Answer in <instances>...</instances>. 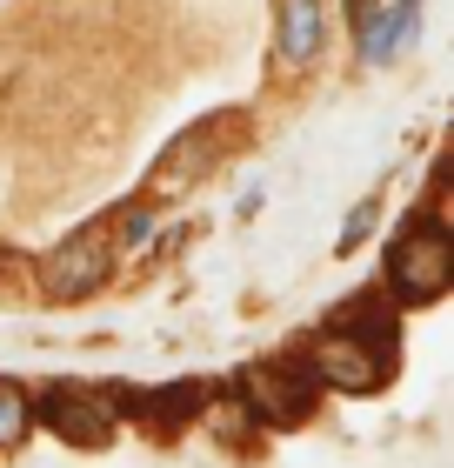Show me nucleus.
<instances>
[{"label":"nucleus","mask_w":454,"mask_h":468,"mask_svg":"<svg viewBox=\"0 0 454 468\" xmlns=\"http://www.w3.org/2000/svg\"><path fill=\"white\" fill-rule=\"evenodd\" d=\"M334 328H348V335H361V342H375V348L395 355V342H401V308L387 302V294H361V302H348V308L334 314Z\"/></svg>","instance_id":"1a4fd4ad"},{"label":"nucleus","mask_w":454,"mask_h":468,"mask_svg":"<svg viewBox=\"0 0 454 468\" xmlns=\"http://www.w3.org/2000/svg\"><path fill=\"white\" fill-rule=\"evenodd\" d=\"M321 34H328L321 0H280L274 7V54H280V68H308V60L321 54Z\"/></svg>","instance_id":"6e6552de"},{"label":"nucleus","mask_w":454,"mask_h":468,"mask_svg":"<svg viewBox=\"0 0 454 468\" xmlns=\"http://www.w3.org/2000/svg\"><path fill=\"white\" fill-rule=\"evenodd\" d=\"M381 14V0H348V20H354V27H361V20H375Z\"/></svg>","instance_id":"f8f14e48"},{"label":"nucleus","mask_w":454,"mask_h":468,"mask_svg":"<svg viewBox=\"0 0 454 468\" xmlns=\"http://www.w3.org/2000/svg\"><path fill=\"white\" fill-rule=\"evenodd\" d=\"M114 254H121L114 221H88L80 234H68V241L40 261V294H48V302H80V294H94L107 274H114Z\"/></svg>","instance_id":"f03ea898"},{"label":"nucleus","mask_w":454,"mask_h":468,"mask_svg":"<svg viewBox=\"0 0 454 468\" xmlns=\"http://www.w3.org/2000/svg\"><path fill=\"white\" fill-rule=\"evenodd\" d=\"M234 141H248V121H241V114H207V121H194L187 134L167 147V167H161V175H167V181H194V175H207V167L221 161Z\"/></svg>","instance_id":"423d86ee"},{"label":"nucleus","mask_w":454,"mask_h":468,"mask_svg":"<svg viewBox=\"0 0 454 468\" xmlns=\"http://www.w3.org/2000/svg\"><path fill=\"white\" fill-rule=\"evenodd\" d=\"M234 395H241V415L261 421V429H294V421L314 415V395L321 381L308 375V361H288V368H248L241 381H234Z\"/></svg>","instance_id":"7ed1b4c3"},{"label":"nucleus","mask_w":454,"mask_h":468,"mask_svg":"<svg viewBox=\"0 0 454 468\" xmlns=\"http://www.w3.org/2000/svg\"><path fill=\"white\" fill-rule=\"evenodd\" d=\"M454 282V241H448V228L435 215H415L407 221V234L395 241V254H387V302H401V308H428V302H441Z\"/></svg>","instance_id":"f257e3e1"},{"label":"nucleus","mask_w":454,"mask_h":468,"mask_svg":"<svg viewBox=\"0 0 454 468\" xmlns=\"http://www.w3.org/2000/svg\"><path fill=\"white\" fill-rule=\"evenodd\" d=\"M107 401H114V415H134L141 429H154V435H174V429H187V421L201 415L207 388H201V381H167V388H147V395L121 388V395H107Z\"/></svg>","instance_id":"0eeeda50"},{"label":"nucleus","mask_w":454,"mask_h":468,"mask_svg":"<svg viewBox=\"0 0 454 468\" xmlns=\"http://www.w3.org/2000/svg\"><path fill=\"white\" fill-rule=\"evenodd\" d=\"M27 421H34V401L14 388V381H0V449H14L20 435H27Z\"/></svg>","instance_id":"9d476101"},{"label":"nucleus","mask_w":454,"mask_h":468,"mask_svg":"<svg viewBox=\"0 0 454 468\" xmlns=\"http://www.w3.org/2000/svg\"><path fill=\"white\" fill-rule=\"evenodd\" d=\"M375 221H381V207H375V201H361L354 215H348V228H341V241H334V248H341V254H354L367 234H375Z\"/></svg>","instance_id":"9b49d317"},{"label":"nucleus","mask_w":454,"mask_h":468,"mask_svg":"<svg viewBox=\"0 0 454 468\" xmlns=\"http://www.w3.org/2000/svg\"><path fill=\"white\" fill-rule=\"evenodd\" d=\"M387 368H395V355L375 348V342H361V335L348 328H328L321 342L308 348V375L321 381V388H348V395H375Z\"/></svg>","instance_id":"20e7f679"},{"label":"nucleus","mask_w":454,"mask_h":468,"mask_svg":"<svg viewBox=\"0 0 454 468\" xmlns=\"http://www.w3.org/2000/svg\"><path fill=\"white\" fill-rule=\"evenodd\" d=\"M34 421H40V429H54L60 441H74V449H107L121 415H114V401H107V395L74 388V381H54V388L34 401Z\"/></svg>","instance_id":"39448f33"}]
</instances>
